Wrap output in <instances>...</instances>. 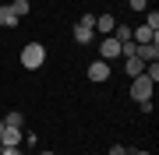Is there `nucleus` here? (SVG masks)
Segmentation results:
<instances>
[{"label": "nucleus", "instance_id": "obj_16", "mask_svg": "<svg viewBox=\"0 0 159 155\" xmlns=\"http://www.w3.org/2000/svg\"><path fill=\"white\" fill-rule=\"evenodd\" d=\"M110 155H127V148H124V144H113V148H110Z\"/></svg>", "mask_w": 159, "mask_h": 155}, {"label": "nucleus", "instance_id": "obj_1", "mask_svg": "<svg viewBox=\"0 0 159 155\" xmlns=\"http://www.w3.org/2000/svg\"><path fill=\"white\" fill-rule=\"evenodd\" d=\"M43 63H46V50L39 46V42H29V46L21 50V67L25 71H39Z\"/></svg>", "mask_w": 159, "mask_h": 155}, {"label": "nucleus", "instance_id": "obj_7", "mask_svg": "<svg viewBox=\"0 0 159 155\" xmlns=\"http://www.w3.org/2000/svg\"><path fill=\"white\" fill-rule=\"evenodd\" d=\"M113 28H117V18L113 14H99L96 25H92V32H102V35H113Z\"/></svg>", "mask_w": 159, "mask_h": 155}, {"label": "nucleus", "instance_id": "obj_12", "mask_svg": "<svg viewBox=\"0 0 159 155\" xmlns=\"http://www.w3.org/2000/svg\"><path fill=\"white\" fill-rule=\"evenodd\" d=\"M4 123H7V127H21V123H25V116H21V113H7V116H4Z\"/></svg>", "mask_w": 159, "mask_h": 155}, {"label": "nucleus", "instance_id": "obj_19", "mask_svg": "<svg viewBox=\"0 0 159 155\" xmlns=\"http://www.w3.org/2000/svg\"><path fill=\"white\" fill-rule=\"evenodd\" d=\"M134 155H152V152H134Z\"/></svg>", "mask_w": 159, "mask_h": 155}, {"label": "nucleus", "instance_id": "obj_5", "mask_svg": "<svg viewBox=\"0 0 159 155\" xmlns=\"http://www.w3.org/2000/svg\"><path fill=\"white\" fill-rule=\"evenodd\" d=\"M134 57L142 63H156L159 60V42H145V46H134Z\"/></svg>", "mask_w": 159, "mask_h": 155}, {"label": "nucleus", "instance_id": "obj_21", "mask_svg": "<svg viewBox=\"0 0 159 155\" xmlns=\"http://www.w3.org/2000/svg\"><path fill=\"white\" fill-rule=\"evenodd\" d=\"M0 148H4V144H0Z\"/></svg>", "mask_w": 159, "mask_h": 155}, {"label": "nucleus", "instance_id": "obj_6", "mask_svg": "<svg viewBox=\"0 0 159 155\" xmlns=\"http://www.w3.org/2000/svg\"><path fill=\"white\" fill-rule=\"evenodd\" d=\"M89 78L96 81V85L106 81V78H110V60H92V63H89Z\"/></svg>", "mask_w": 159, "mask_h": 155}, {"label": "nucleus", "instance_id": "obj_4", "mask_svg": "<svg viewBox=\"0 0 159 155\" xmlns=\"http://www.w3.org/2000/svg\"><path fill=\"white\" fill-rule=\"evenodd\" d=\"M21 127H7L4 123V134H0V144H4V148H21Z\"/></svg>", "mask_w": 159, "mask_h": 155}, {"label": "nucleus", "instance_id": "obj_17", "mask_svg": "<svg viewBox=\"0 0 159 155\" xmlns=\"http://www.w3.org/2000/svg\"><path fill=\"white\" fill-rule=\"evenodd\" d=\"M0 155H21V148H0Z\"/></svg>", "mask_w": 159, "mask_h": 155}, {"label": "nucleus", "instance_id": "obj_9", "mask_svg": "<svg viewBox=\"0 0 159 155\" xmlns=\"http://www.w3.org/2000/svg\"><path fill=\"white\" fill-rule=\"evenodd\" d=\"M124 67H127V74H131V78H142V71H145V63L138 60V57H124Z\"/></svg>", "mask_w": 159, "mask_h": 155}, {"label": "nucleus", "instance_id": "obj_18", "mask_svg": "<svg viewBox=\"0 0 159 155\" xmlns=\"http://www.w3.org/2000/svg\"><path fill=\"white\" fill-rule=\"evenodd\" d=\"M39 155H57V152H39Z\"/></svg>", "mask_w": 159, "mask_h": 155}, {"label": "nucleus", "instance_id": "obj_2", "mask_svg": "<svg viewBox=\"0 0 159 155\" xmlns=\"http://www.w3.org/2000/svg\"><path fill=\"white\" fill-rule=\"evenodd\" d=\"M152 81L148 78H134V85H131V99H134V102H148V99H152Z\"/></svg>", "mask_w": 159, "mask_h": 155}, {"label": "nucleus", "instance_id": "obj_3", "mask_svg": "<svg viewBox=\"0 0 159 155\" xmlns=\"http://www.w3.org/2000/svg\"><path fill=\"white\" fill-rule=\"evenodd\" d=\"M120 57V42L113 39V35H102L99 42V60H117Z\"/></svg>", "mask_w": 159, "mask_h": 155}, {"label": "nucleus", "instance_id": "obj_14", "mask_svg": "<svg viewBox=\"0 0 159 155\" xmlns=\"http://www.w3.org/2000/svg\"><path fill=\"white\" fill-rule=\"evenodd\" d=\"M145 25H148L152 32H159V11H152V14H148V18H145Z\"/></svg>", "mask_w": 159, "mask_h": 155}, {"label": "nucleus", "instance_id": "obj_13", "mask_svg": "<svg viewBox=\"0 0 159 155\" xmlns=\"http://www.w3.org/2000/svg\"><path fill=\"white\" fill-rule=\"evenodd\" d=\"M11 11H14L18 18H21V14H29V0H14V4H11Z\"/></svg>", "mask_w": 159, "mask_h": 155}, {"label": "nucleus", "instance_id": "obj_10", "mask_svg": "<svg viewBox=\"0 0 159 155\" xmlns=\"http://www.w3.org/2000/svg\"><path fill=\"white\" fill-rule=\"evenodd\" d=\"M0 25H4V28H14L18 25V14L11 11V7H0Z\"/></svg>", "mask_w": 159, "mask_h": 155}, {"label": "nucleus", "instance_id": "obj_8", "mask_svg": "<svg viewBox=\"0 0 159 155\" xmlns=\"http://www.w3.org/2000/svg\"><path fill=\"white\" fill-rule=\"evenodd\" d=\"M92 39H96V32H92V28H85V25H74V42H78V46H89Z\"/></svg>", "mask_w": 159, "mask_h": 155}, {"label": "nucleus", "instance_id": "obj_15", "mask_svg": "<svg viewBox=\"0 0 159 155\" xmlns=\"http://www.w3.org/2000/svg\"><path fill=\"white\" fill-rule=\"evenodd\" d=\"M127 4H131V11H145V7H148V0H127Z\"/></svg>", "mask_w": 159, "mask_h": 155}, {"label": "nucleus", "instance_id": "obj_20", "mask_svg": "<svg viewBox=\"0 0 159 155\" xmlns=\"http://www.w3.org/2000/svg\"><path fill=\"white\" fill-rule=\"evenodd\" d=\"M0 134H4V120H0Z\"/></svg>", "mask_w": 159, "mask_h": 155}, {"label": "nucleus", "instance_id": "obj_11", "mask_svg": "<svg viewBox=\"0 0 159 155\" xmlns=\"http://www.w3.org/2000/svg\"><path fill=\"white\" fill-rule=\"evenodd\" d=\"M113 39L117 42H131V28H127V25H117V28H113Z\"/></svg>", "mask_w": 159, "mask_h": 155}]
</instances>
